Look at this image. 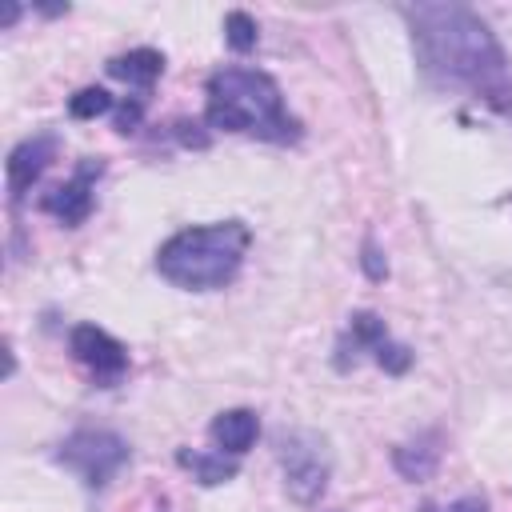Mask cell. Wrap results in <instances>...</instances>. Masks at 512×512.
Listing matches in <instances>:
<instances>
[{"instance_id":"obj_1","label":"cell","mask_w":512,"mask_h":512,"mask_svg":"<svg viewBox=\"0 0 512 512\" xmlns=\"http://www.w3.org/2000/svg\"><path fill=\"white\" fill-rule=\"evenodd\" d=\"M420 72L440 84L468 92L500 116H512V64L496 32L464 4H404Z\"/></svg>"},{"instance_id":"obj_2","label":"cell","mask_w":512,"mask_h":512,"mask_svg":"<svg viewBox=\"0 0 512 512\" xmlns=\"http://www.w3.org/2000/svg\"><path fill=\"white\" fill-rule=\"evenodd\" d=\"M204 120L224 132L256 136L268 144H296L300 120L284 108L280 84L260 68H220L208 76Z\"/></svg>"},{"instance_id":"obj_3","label":"cell","mask_w":512,"mask_h":512,"mask_svg":"<svg viewBox=\"0 0 512 512\" xmlns=\"http://www.w3.org/2000/svg\"><path fill=\"white\" fill-rule=\"evenodd\" d=\"M252 232L244 220H220L200 228H180L156 252V272L188 292H212L236 280Z\"/></svg>"},{"instance_id":"obj_4","label":"cell","mask_w":512,"mask_h":512,"mask_svg":"<svg viewBox=\"0 0 512 512\" xmlns=\"http://www.w3.org/2000/svg\"><path fill=\"white\" fill-rule=\"evenodd\" d=\"M276 456H280L288 496L296 504H316L328 488V476H332V452H328L324 436H316L308 428H292L280 436Z\"/></svg>"},{"instance_id":"obj_5","label":"cell","mask_w":512,"mask_h":512,"mask_svg":"<svg viewBox=\"0 0 512 512\" xmlns=\"http://www.w3.org/2000/svg\"><path fill=\"white\" fill-rule=\"evenodd\" d=\"M128 440L112 428H76L60 448H56V464H64L68 472H76L84 480V488L100 492L124 464H128Z\"/></svg>"},{"instance_id":"obj_6","label":"cell","mask_w":512,"mask_h":512,"mask_svg":"<svg viewBox=\"0 0 512 512\" xmlns=\"http://www.w3.org/2000/svg\"><path fill=\"white\" fill-rule=\"evenodd\" d=\"M68 348H72V356L96 376V384H104V388H112V384L128 372V352H124V344H120L116 336H108L104 328H96V324H76L72 336H68Z\"/></svg>"},{"instance_id":"obj_7","label":"cell","mask_w":512,"mask_h":512,"mask_svg":"<svg viewBox=\"0 0 512 512\" xmlns=\"http://www.w3.org/2000/svg\"><path fill=\"white\" fill-rule=\"evenodd\" d=\"M100 172H104V160L100 156H88L68 184H60V188H52V192L40 196V208L52 212L60 224H84L88 212H92V188H96V176Z\"/></svg>"},{"instance_id":"obj_8","label":"cell","mask_w":512,"mask_h":512,"mask_svg":"<svg viewBox=\"0 0 512 512\" xmlns=\"http://www.w3.org/2000/svg\"><path fill=\"white\" fill-rule=\"evenodd\" d=\"M56 148H60L56 132H40V136L20 140V144L8 152L4 184H8V196H12V200H20V196H24V192L44 176V168L56 160Z\"/></svg>"},{"instance_id":"obj_9","label":"cell","mask_w":512,"mask_h":512,"mask_svg":"<svg viewBox=\"0 0 512 512\" xmlns=\"http://www.w3.org/2000/svg\"><path fill=\"white\" fill-rule=\"evenodd\" d=\"M384 340H388L384 320H380L376 312H356V316L348 320V328H344L340 344H336V368L356 364V356H360V352H372V356H376Z\"/></svg>"},{"instance_id":"obj_10","label":"cell","mask_w":512,"mask_h":512,"mask_svg":"<svg viewBox=\"0 0 512 512\" xmlns=\"http://www.w3.org/2000/svg\"><path fill=\"white\" fill-rule=\"evenodd\" d=\"M256 432H260V420L248 408H228L208 424V436H212L216 452H224V456H244L252 448Z\"/></svg>"},{"instance_id":"obj_11","label":"cell","mask_w":512,"mask_h":512,"mask_svg":"<svg viewBox=\"0 0 512 512\" xmlns=\"http://www.w3.org/2000/svg\"><path fill=\"white\" fill-rule=\"evenodd\" d=\"M440 444H444L440 432H420L416 440L392 448V468H396L404 480H424V476H432L436 464H440V452H444Z\"/></svg>"},{"instance_id":"obj_12","label":"cell","mask_w":512,"mask_h":512,"mask_svg":"<svg viewBox=\"0 0 512 512\" xmlns=\"http://www.w3.org/2000/svg\"><path fill=\"white\" fill-rule=\"evenodd\" d=\"M108 72L124 84H136V88H148L160 72H164V56L156 48H132L124 56H112L108 60Z\"/></svg>"},{"instance_id":"obj_13","label":"cell","mask_w":512,"mask_h":512,"mask_svg":"<svg viewBox=\"0 0 512 512\" xmlns=\"http://www.w3.org/2000/svg\"><path fill=\"white\" fill-rule=\"evenodd\" d=\"M176 464H180L184 472H192V480H196V484H204V488L224 484V480H232V476H236V460H232V456H224V452H196V448H180V452H176Z\"/></svg>"},{"instance_id":"obj_14","label":"cell","mask_w":512,"mask_h":512,"mask_svg":"<svg viewBox=\"0 0 512 512\" xmlns=\"http://www.w3.org/2000/svg\"><path fill=\"white\" fill-rule=\"evenodd\" d=\"M224 40L236 52H252L256 48V20L248 12H228L224 16Z\"/></svg>"},{"instance_id":"obj_15","label":"cell","mask_w":512,"mask_h":512,"mask_svg":"<svg viewBox=\"0 0 512 512\" xmlns=\"http://www.w3.org/2000/svg\"><path fill=\"white\" fill-rule=\"evenodd\" d=\"M68 112H72L76 120L104 116V112H112V96H108L104 88H80V92L68 100Z\"/></svg>"},{"instance_id":"obj_16","label":"cell","mask_w":512,"mask_h":512,"mask_svg":"<svg viewBox=\"0 0 512 512\" xmlns=\"http://www.w3.org/2000/svg\"><path fill=\"white\" fill-rule=\"evenodd\" d=\"M376 364H380L384 372L400 376V372L412 364V352H408L404 344H392V340H384V344H380V352H376Z\"/></svg>"},{"instance_id":"obj_17","label":"cell","mask_w":512,"mask_h":512,"mask_svg":"<svg viewBox=\"0 0 512 512\" xmlns=\"http://www.w3.org/2000/svg\"><path fill=\"white\" fill-rule=\"evenodd\" d=\"M140 116H144V100H140V96H136V100H124L120 112H116V128H120V132H132V128L140 124Z\"/></svg>"},{"instance_id":"obj_18","label":"cell","mask_w":512,"mask_h":512,"mask_svg":"<svg viewBox=\"0 0 512 512\" xmlns=\"http://www.w3.org/2000/svg\"><path fill=\"white\" fill-rule=\"evenodd\" d=\"M360 264H364V272H368V280H384V264H380V252H376V244L372 240H364V256H360Z\"/></svg>"},{"instance_id":"obj_19","label":"cell","mask_w":512,"mask_h":512,"mask_svg":"<svg viewBox=\"0 0 512 512\" xmlns=\"http://www.w3.org/2000/svg\"><path fill=\"white\" fill-rule=\"evenodd\" d=\"M448 512H488V504H484V496H464V500H456Z\"/></svg>"},{"instance_id":"obj_20","label":"cell","mask_w":512,"mask_h":512,"mask_svg":"<svg viewBox=\"0 0 512 512\" xmlns=\"http://www.w3.org/2000/svg\"><path fill=\"white\" fill-rule=\"evenodd\" d=\"M20 16V4H4V16H0V28H12Z\"/></svg>"}]
</instances>
